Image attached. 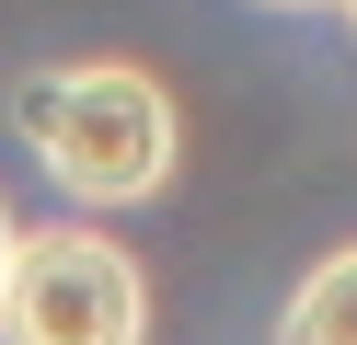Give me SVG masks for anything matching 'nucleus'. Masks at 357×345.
Segmentation results:
<instances>
[{
	"label": "nucleus",
	"instance_id": "2",
	"mask_svg": "<svg viewBox=\"0 0 357 345\" xmlns=\"http://www.w3.org/2000/svg\"><path fill=\"white\" fill-rule=\"evenodd\" d=\"M150 334V276L127 242L58 219V230H12L0 265V345H139Z\"/></svg>",
	"mask_w": 357,
	"mask_h": 345
},
{
	"label": "nucleus",
	"instance_id": "4",
	"mask_svg": "<svg viewBox=\"0 0 357 345\" xmlns=\"http://www.w3.org/2000/svg\"><path fill=\"white\" fill-rule=\"evenodd\" d=\"M0 265H12V207H0Z\"/></svg>",
	"mask_w": 357,
	"mask_h": 345
},
{
	"label": "nucleus",
	"instance_id": "5",
	"mask_svg": "<svg viewBox=\"0 0 357 345\" xmlns=\"http://www.w3.org/2000/svg\"><path fill=\"white\" fill-rule=\"evenodd\" d=\"M288 12H300V0H288Z\"/></svg>",
	"mask_w": 357,
	"mask_h": 345
},
{
	"label": "nucleus",
	"instance_id": "1",
	"mask_svg": "<svg viewBox=\"0 0 357 345\" xmlns=\"http://www.w3.org/2000/svg\"><path fill=\"white\" fill-rule=\"evenodd\" d=\"M12 138L70 184L81 207H139L173 184V92L127 58H70L12 92Z\"/></svg>",
	"mask_w": 357,
	"mask_h": 345
},
{
	"label": "nucleus",
	"instance_id": "6",
	"mask_svg": "<svg viewBox=\"0 0 357 345\" xmlns=\"http://www.w3.org/2000/svg\"><path fill=\"white\" fill-rule=\"evenodd\" d=\"M346 12H357V0H346Z\"/></svg>",
	"mask_w": 357,
	"mask_h": 345
},
{
	"label": "nucleus",
	"instance_id": "3",
	"mask_svg": "<svg viewBox=\"0 0 357 345\" xmlns=\"http://www.w3.org/2000/svg\"><path fill=\"white\" fill-rule=\"evenodd\" d=\"M277 345H357V242H346V253H323V265L288 288Z\"/></svg>",
	"mask_w": 357,
	"mask_h": 345
}]
</instances>
